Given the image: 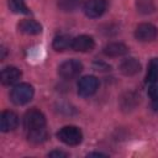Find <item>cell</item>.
Listing matches in <instances>:
<instances>
[{"instance_id":"obj_10","label":"cell","mask_w":158,"mask_h":158,"mask_svg":"<svg viewBox=\"0 0 158 158\" xmlns=\"http://www.w3.org/2000/svg\"><path fill=\"white\" fill-rule=\"evenodd\" d=\"M21 78V70L16 67H6L2 69L0 79L4 85H12Z\"/></svg>"},{"instance_id":"obj_8","label":"cell","mask_w":158,"mask_h":158,"mask_svg":"<svg viewBox=\"0 0 158 158\" xmlns=\"http://www.w3.org/2000/svg\"><path fill=\"white\" fill-rule=\"evenodd\" d=\"M95 47V42L93 40V37L86 36V35H81L78 36L75 38H73V43H72V49L77 51V52H90L93 51Z\"/></svg>"},{"instance_id":"obj_21","label":"cell","mask_w":158,"mask_h":158,"mask_svg":"<svg viewBox=\"0 0 158 158\" xmlns=\"http://www.w3.org/2000/svg\"><path fill=\"white\" fill-rule=\"evenodd\" d=\"M48 157H68V153L62 151H52L48 153Z\"/></svg>"},{"instance_id":"obj_9","label":"cell","mask_w":158,"mask_h":158,"mask_svg":"<svg viewBox=\"0 0 158 158\" xmlns=\"http://www.w3.org/2000/svg\"><path fill=\"white\" fill-rule=\"evenodd\" d=\"M19 117L12 111H2L0 116V130L2 132H10L17 127Z\"/></svg>"},{"instance_id":"obj_16","label":"cell","mask_w":158,"mask_h":158,"mask_svg":"<svg viewBox=\"0 0 158 158\" xmlns=\"http://www.w3.org/2000/svg\"><path fill=\"white\" fill-rule=\"evenodd\" d=\"M158 79V58H152L148 63L147 73H146V81L151 83Z\"/></svg>"},{"instance_id":"obj_5","label":"cell","mask_w":158,"mask_h":158,"mask_svg":"<svg viewBox=\"0 0 158 158\" xmlns=\"http://www.w3.org/2000/svg\"><path fill=\"white\" fill-rule=\"evenodd\" d=\"M99 88V80L94 75H85L78 83V94L83 98H89L96 93Z\"/></svg>"},{"instance_id":"obj_3","label":"cell","mask_w":158,"mask_h":158,"mask_svg":"<svg viewBox=\"0 0 158 158\" xmlns=\"http://www.w3.org/2000/svg\"><path fill=\"white\" fill-rule=\"evenodd\" d=\"M23 127H25L26 132L46 127V117H44V115L40 110H36V109L28 110L23 116Z\"/></svg>"},{"instance_id":"obj_11","label":"cell","mask_w":158,"mask_h":158,"mask_svg":"<svg viewBox=\"0 0 158 158\" xmlns=\"http://www.w3.org/2000/svg\"><path fill=\"white\" fill-rule=\"evenodd\" d=\"M120 70L123 75L131 77L141 70V64L136 58H126L120 64Z\"/></svg>"},{"instance_id":"obj_18","label":"cell","mask_w":158,"mask_h":158,"mask_svg":"<svg viewBox=\"0 0 158 158\" xmlns=\"http://www.w3.org/2000/svg\"><path fill=\"white\" fill-rule=\"evenodd\" d=\"M9 7L15 14H30V9L25 4V0H9Z\"/></svg>"},{"instance_id":"obj_2","label":"cell","mask_w":158,"mask_h":158,"mask_svg":"<svg viewBox=\"0 0 158 158\" xmlns=\"http://www.w3.org/2000/svg\"><path fill=\"white\" fill-rule=\"evenodd\" d=\"M57 137L67 146H78L83 141V132L77 126H64L57 132Z\"/></svg>"},{"instance_id":"obj_4","label":"cell","mask_w":158,"mask_h":158,"mask_svg":"<svg viewBox=\"0 0 158 158\" xmlns=\"http://www.w3.org/2000/svg\"><path fill=\"white\" fill-rule=\"evenodd\" d=\"M83 70V64L77 59H69L63 62L58 67V74L63 79H74L78 77Z\"/></svg>"},{"instance_id":"obj_22","label":"cell","mask_w":158,"mask_h":158,"mask_svg":"<svg viewBox=\"0 0 158 158\" xmlns=\"http://www.w3.org/2000/svg\"><path fill=\"white\" fill-rule=\"evenodd\" d=\"M105 157V154L104 153H98V152H95V153H89L88 154V157Z\"/></svg>"},{"instance_id":"obj_7","label":"cell","mask_w":158,"mask_h":158,"mask_svg":"<svg viewBox=\"0 0 158 158\" xmlns=\"http://www.w3.org/2000/svg\"><path fill=\"white\" fill-rule=\"evenodd\" d=\"M107 7L106 0H86L84 4V12L88 17L95 19L101 16Z\"/></svg>"},{"instance_id":"obj_13","label":"cell","mask_w":158,"mask_h":158,"mask_svg":"<svg viewBox=\"0 0 158 158\" xmlns=\"http://www.w3.org/2000/svg\"><path fill=\"white\" fill-rule=\"evenodd\" d=\"M17 27L20 32L25 35H30V36H35L42 32V26L35 20H22Z\"/></svg>"},{"instance_id":"obj_12","label":"cell","mask_w":158,"mask_h":158,"mask_svg":"<svg viewBox=\"0 0 158 158\" xmlns=\"http://www.w3.org/2000/svg\"><path fill=\"white\" fill-rule=\"evenodd\" d=\"M128 47L120 42H112L104 47V54L107 57H122L127 54Z\"/></svg>"},{"instance_id":"obj_1","label":"cell","mask_w":158,"mask_h":158,"mask_svg":"<svg viewBox=\"0 0 158 158\" xmlns=\"http://www.w3.org/2000/svg\"><path fill=\"white\" fill-rule=\"evenodd\" d=\"M33 94L35 90L32 85L27 83H21L14 86V89L10 93V99L15 105H25L32 100Z\"/></svg>"},{"instance_id":"obj_14","label":"cell","mask_w":158,"mask_h":158,"mask_svg":"<svg viewBox=\"0 0 158 158\" xmlns=\"http://www.w3.org/2000/svg\"><path fill=\"white\" fill-rule=\"evenodd\" d=\"M72 43H73V38L68 35H60V36H57L54 40H53V48L57 51V52H64L69 48H72Z\"/></svg>"},{"instance_id":"obj_20","label":"cell","mask_w":158,"mask_h":158,"mask_svg":"<svg viewBox=\"0 0 158 158\" xmlns=\"http://www.w3.org/2000/svg\"><path fill=\"white\" fill-rule=\"evenodd\" d=\"M148 95L152 99V102L158 101V79L149 83L148 86Z\"/></svg>"},{"instance_id":"obj_19","label":"cell","mask_w":158,"mask_h":158,"mask_svg":"<svg viewBox=\"0 0 158 158\" xmlns=\"http://www.w3.org/2000/svg\"><path fill=\"white\" fill-rule=\"evenodd\" d=\"M137 9L142 14H149L154 10L153 0H137Z\"/></svg>"},{"instance_id":"obj_17","label":"cell","mask_w":158,"mask_h":158,"mask_svg":"<svg viewBox=\"0 0 158 158\" xmlns=\"http://www.w3.org/2000/svg\"><path fill=\"white\" fill-rule=\"evenodd\" d=\"M80 4L81 0H58V7L64 12L75 11L80 6Z\"/></svg>"},{"instance_id":"obj_15","label":"cell","mask_w":158,"mask_h":158,"mask_svg":"<svg viewBox=\"0 0 158 158\" xmlns=\"http://www.w3.org/2000/svg\"><path fill=\"white\" fill-rule=\"evenodd\" d=\"M27 138H28V141H30L31 143H33V144L43 143V142L48 138V133H47L46 127L27 132Z\"/></svg>"},{"instance_id":"obj_6","label":"cell","mask_w":158,"mask_h":158,"mask_svg":"<svg viewBox=\"0 0 158 158\" xmlns=\"http://www.w3.org/2000/svg\"><path fill=\"white\" fill-rule=\"evenodd\" d=\"M158 36V28L152 23H139L135 30V37L136 40L141 42H151L156 40Z\"/></svg>"}]
</instances>
